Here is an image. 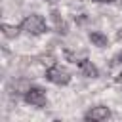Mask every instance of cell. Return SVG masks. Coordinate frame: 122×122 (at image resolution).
Returning <instances> with one entry per match:
<instances>
[{
  "instance_id": "12",
  "label": "cell",
  "mask_w": 122,
  "mask_h": 122,
  "mask_svg": "<svg viewBox=\"0 0 122 122\" xmlns=\"http://www.w3.org/2000/svg\"><path fill=\"white\" fill-rule=\"evenodd\" d=\"M118 38H122V30H120V32H118Z\"/></svg>"
},
{
  "instance_id": "11",
  "label": "cell",
  "mask_w": 122,
  "mask_h": 122,
  "mask_svg": "<svg viewBox=\"0 0 122 122\" xmlns=\"http://www.w3.org/2000/svg\"><path fill=\"white\" fill-rule=\"evenodd\" d=\"M46 2H50V4H55V2H59V0H46Z\"/></svg>"
},
{
  "instance_id": "1",
  "label": "cell",
  "mask_w": 122,
  "mask_h": 122,
  "mask_svg": "<svg viewBox=\"0 0 122 122\" xmlns=\"http://www.w3.org/2000/svg\"><path fill=\"white\" fill-rule=\"evenodd\" d=\"M19 29H21L23 32L30 34V36H38V34H44V32L48 30V25H46V19H44L40 13H30V15H27V17L21 21Z\"/></svg>"
},
{
  "instance_id": "3",
  "label": "cell",
  "mask_w": 122,
  "mask_h": 122,
  "mask_svg": "<svg viewBox=\"0 0 122 122\" xmlns=\"http://www.w3.org/2000/svg\"><path fill=\"white\" fill-rule=\"evenodd\" d=\"M23 97H25V101H27L30 107H36V109H42V107H46V103H48L46 92H44L42 88H29Z\"/></svg>"
},
{
  "instance_id": "2",
  "label": "cell",
  "mask_w": 122,
  "mask_h": 122,
  "mask_svg": "<svg viewBox=\"0 0 122 122\" xmlns=\"http://www.w3.org/2000/svg\"><path fill=\"white\" fill-rule=\"evenodd\" d=\"M46 78L51 84H55V86H67L71 82V72L65 67H61V65H51L46 71Z\"/></svg>"
},
{
  "instance_id": "4",
  "label": "cell",
  "mask_w": 122,
  "mask_h": 122,
  "mask_svg": "<svg viewBox=\"0 0 122 122\" xmlns=\"http://www.w3.org/2000/svg\"><path fill=\"white\" fill-rule=\"evenodd\" d=\"M111 118V109L105 107V105H97V107H92L86 114H84V120H92V122H105Z\"/></svg>"
},
{
  "instance_id": "7",
  "label": "cell",
  "mask_w": 122,
  "mask_h": 122,
  "mask_svg": "<svg viewBox=\"0 0 122 122\" xmlns=\"http://www.w3.org/2000/svg\"><path fill=\"white\" fill-rule=\"evenodd\" d=\"M0 29H2V34H4L6 38H15V36L19 34V30H21L19 27L8 25V23H2V27H0Z\"/></svg>"
},
{
  "instance_id": "5",
  "label": "cell",
  "mask_w": 122,
  "mask_h": 122,
  "mask_svg": "<svg viewBox=\"0 0 122 122\" xmlns=\"http://www.w3.org/2000/svg\"><path fill=\"white\" fill-rule=\"evenodd\" d=\"M78 69H80V72H82L84 76H88V78H97V76H99L97 67H95L92 61H88V59L78 61Z\"/></svg>"
},
{
  "instance_id": "9",
  "label": "cell",
  "mask_w": 122,
  "mask_h": 122,
  "mask_svg": "<svg viewBox=\"0 0 122 122\" xmlns=\"http://www.w3.org/2000/svg\"><path fill=\"white\" fill-rule=\"evenodd\" d=\"M114 82H116V84H118V86L122 88V72H120V74H118V76L114 78Z\"/></svg>"
},
{
  "instance_id": "10",
  "label": "cell",
  "mask_w": 122,
  "mask_h": 122,
  "mask_svg": "<svg viewBox=\"0 0 122 122\" xmlns=\"http://www.w3.org/2000/svg\"><path fill=\"white\" fill-rule=\"evenodd\" d=\"M97 2H101V4H111V2H114V0H97Z\"/></svg>"
},
{
  "instance_id": "6",
  "label": "cell",
  "mask_w": 122,
  "mask_h": 122,
  "mask_svg": "<svg viewBox=\"0 0 122 122\" xmlns=\"http://www.w3.org/2000/svg\"><path fill=\"white\" fill-rule=\"evenodd\" d=\"M90 42H92L93 46H97V48H105V46L109 44V38H107L103 32L93 30V32H90Z\"/></svg>"
},
{
  "instance_id": "13",
  "label": "cell",
  "mask_w": 122,
  "mask_h": 122,
  "mask_svg": "<svg viewBox=\"0 0 122 122\" xmlns=\"http://www.w3.org/2000/svg\"><path fill=\"white\" fill-rule=\"evenodd\" d=\"M116 59H122V53H120V55H118V57H116Z\"/></svg>"
},
{
  "instance_id": "8",
  "label": "cell",
  "mask_w": 122,
  "mask_h": 122,
  "mask_svg": "<svg viewBox=\"0 0 122 122\" xmlns=\"http://www.w3.org/2000/svg\"><path fill=\"white\" fill-rule=\"evenodd\" d=\"M51 19L55 21V29H57V32H61V34H67V23L59 17V13L57 11H51Z\"/></svg>"
}]
</instances>
